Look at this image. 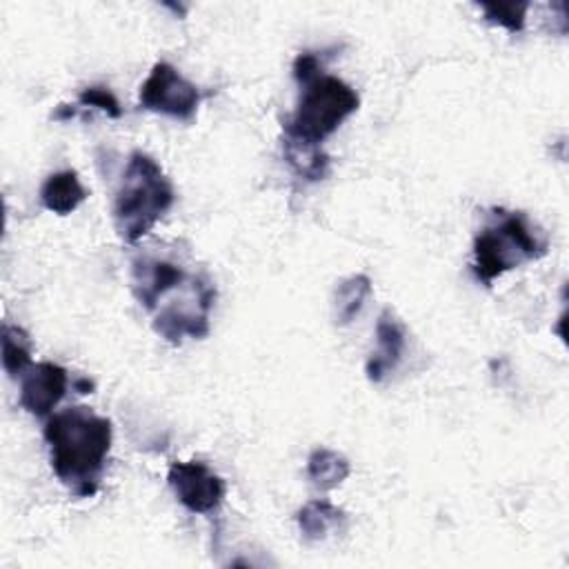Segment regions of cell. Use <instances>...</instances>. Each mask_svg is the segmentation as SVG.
<instances>
[{"instance_id": "cell-11", "label": "cell", "mask_w": 569, "mask_h": 569, "mask_svg": "<svg viewBox=\"0 0 569 569\" xmlns=\"http://www.w3.org/2000/svg\"><path fill=\"white\" fill-rule=\"evenodd\" d=\"M296 522L307 540H322L333 531L347 529V513L325 498H313L298 509Z\"/></svg>"}, {"instance_id": "cell-1", "label": "cell", "mask_w": 569, "mask_h": 569, "mask_svg": "<svg viewBox=\"0 0 569 569\" xmlns=\"http://www.w3.org/2000/svg\"><path fill=\"white\" fill-rule=\"evenodd\" d=\"M42 436L56 478L78 498L93 496L111 451V420L76 405L49 416Z\"/></svg>"}, {"instance_id": "cell-10", "label": "cell", "mask_w": 569, "mask_h": 569, "mask_svg": "<svg viewBox=\"0 0 569 569\" xmlns=\"http://www.w3.org/2000/svg\"><path fill=\"white\" fill-rule=\"evenodd\" d=\"M89 191L78 178V171L73 169H62L51 176L40 187V202L44 209L58 213V216H69L76 211L84 200Z\"/></svg>"}, {"instance_id": "cell-4", "label": "cell", "mask_w": 569, "mask_h": 569, "mask_svg": "<svg viewBox=\"0 0 569 569\" xmlns=\"http://www.w3.org/2000/svg\"><path fill=\"white\" fill-rule=\"evenodd\" d=\"M300 96L293 113L282 124V138L320 144L360 107L356 89L338 76L318 73L298 84Z\"/></svg>"}, {"instance_id": "cell-12", "label": "cell", "mask_w": 569, "mask_h": 569, "mask_svg": "<svg viewBox=\"0 0 569 569\" xmlns=\"http://www.w3.org/2000/svg\"><path fill=\"white\" fill-rule=\"evenodd\" d=\"M369 298H371V278L367 273H351L342 278L336 284L333 298H331L336 325L353 322L365 309Z\"/></svg>"}, {"instance_id": "cell-9", "label": "cell", "mask_w": 569, "mask_h": 569, "mask_svg": "<svg viewBox=\"0 0 569 569\" xmlns=\"http://www.w3.org/2000/svg\"><path fill=\"white\" fill-rule=\"evenodd\" d=\"M405 345H407L405 325L396 318L391 309H385L376 322V349L369 353L365 365L367 380L373 385H380L382 380H387L398 369L405 353Z\"/></svg>"}, {"instance_id": "cell-13", "label": "cell", "mask_w": 569, "mask_h": 569, "mask_svg": "<svg viewBox=\"0 0 569 569\" xmlns=\"http://www.w3.org/2000/svg\"><path fill=\"white\" fill-rule=\"evenodd\" d=\"M282 153L291 171L307 182H318L329 176L331 160L320 144H307V142L282 138Z\"/></svg>"}, {"instance_id": "cell-3", "label": "cell", "mask_w": 569, "mask_h": 569, "mask_svg": "<svg viewBox=\"0 0 569 569\" xmlns=\"http://www.w3.org/2000/svg\"><path fill=\"white\" fill-rule=\"evenodd\" d=\"M547 233L525 213L493 209V218L473 238V276L491 284L502 273L547 253Z\"/></svg>"}, {"instance_id": "cell-6", "label": "cell", "mask_w": 569, "mask_h": 569, "mask_svg": "<svg viewBox=\"0 0 569 569\" xmlns=\"http://www.w3.org/2000/svg\"><path fill=\"white\" fill-rule=\"evenodd\" d=\"M200 104L198 87L173 64L160 60L140 84V107L176 120H191Z\"/></svg>"}, {"instance_id": "cell-14", "label": "cell", "mask_w": 569, "mask_h": 569, "mask_svg": "<svg viewBox=\"0 0 569 569\" xmlns=\"http://www.w3.org/2000/svg\"><path fill=\"white\" fill-rule=\"evenodd\" d=\"M349 473H351V465L340 451H333L329 447H316L307 456V476L311 485L320 491L336 489L349 478Z\"/></svg>"}, {"instance_id": "cell-2", "label": "cell", "mask_w": 569, "mask_h": 569, "mask_svg": "<svg viewBox=\"0 0 569 569\" xmlns=\"http://www.w3.org/2000/svg\"><path fill=\"white\" fill-rule=\"evenodd\" d=\"M173 200L176 191L162 167L149 153L131 151L111 204L118 236L129 244L138 242L173 207Z\"/></svg>"}, {"instance_id": "cell-15", "label": "cell", "mask_w": 569, "mask_h": 569, "mask_svg": "<svg viewBox=\"0 0 569 569\" xmlns=\"http://www.w3.org/2000/svg\"><path fill=\"white\" fill-rule=\"evenodd\" d=\"M2 345V369L11 378H20L31 367V338L18 325H2L0 333Z\"/></svg>"}, {"instance_id": "cell-7", "label": "cell", "mask_w": 569, "mask_h": 569, "mask_svg": "<svg viewBox=\"0 0 569 569\" xmlns=\"http://www.w3.org/2000/svg\"><path fill=\"white\" fill-rule=\"evenodd\" d=\"M167 482L176 500L191 513H213L227 496L224 480L200 460L173 462L167 471Z\"/></svg>"}, {"instance_id": "cell-16", "label": "cell", "mask_w": 569, "mask_h": 569, "mask_svg": "<svg viewBox=\"0 0 569 569\" xmlns=\"http://www.w3.org/2000/svg\"><path fill=\"white\" fill-rule=\"evenodd\" d=\"M485 20L498 27H505L507 31L516 33L522 31L525 27V18L529 11V2L527 0H498V2H480L478 4Z\"/></svg>"}, {"instance_id": "cell-17", "label": "cell", "mask_w": 569, "mask_h": 569, "mask_svg": "<svg viewBox=\"0 0 569 569\" xmlns=\"http://www.w3.org/2000/svg\"><path fill=\"white\" fill-rule=\"evenodd\" d=\"M78 107L98 109V111L107 113L109 118H120V116H122V109H120L118 98L109 91V87H102V84L84 87V89L78 93Z\"/></svg>"}, {"instance_id": "cell-5", "label": "cell", "mask_w": 569, "mask_h": 569, "mask_svg": "<svg viewBox=\"0 0 569 569\" xmlns=\"http://www.w3.org/2000/svg\"><path fill=\"white\" fill-rule=\"evenodd\" d=\"M216 305V284L204 271H193L182 284L164 293L149 311L153 331L169 345L187 338L200 340L209 333V316Z\"/></svg>"}, {"instance_id": "cell-18", "label": "cell", "mask_w": 569, "mask_h": 569, "mask_svg": "<svg viewBox=\"0 0 569 569\" xmlns=\"http://www.w3.org/2000/svg\"><path fill=\"white\" fill-rule=\"evenodd\" d=\"M325 60H327V51H300L291 64L293 80L302 84L316 78L318 73L325 71Z\"/></svg>"}, {"instance_id": "cell-8", "label": "cell", "mask_w": 569, "mask_h": 569, "mask_svg": "<svg viewBox=\"0 0 569 569\" xmlns=\"http://www.w3.org/2000/svg\"><path fill=\"white\" fill-rule=\"evenodd\" d=\"M69 387V373L64 367L42 360L31 365L20 376V407L36 416V418H49L51 411L58 407V402L64 398Z\"/></svg>"}, {"instance_id": "cell-19", "label": "cell", "mask_w": 569, "mask_h": 569, "mask_svg": "<svg viewBox=\"0 0 569 569\" xmlns=\"http://www.w3.org/2000/svg\"><path fill=\"white\" fill-rule=\"evenodd\" d=\"M76 389H78L80 393H91L93 382H91L89 378H78V380H76Z\"/></svg>"}]
</instances>
